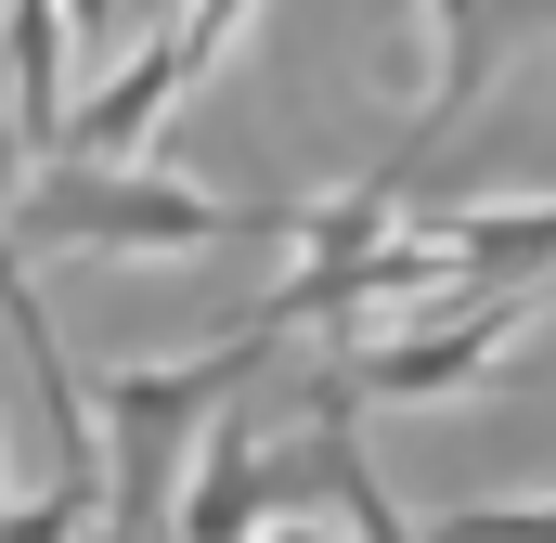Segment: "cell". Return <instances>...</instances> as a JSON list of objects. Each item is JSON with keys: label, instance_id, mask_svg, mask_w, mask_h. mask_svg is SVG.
I'll return each mask as SVG.
<instances>
[{"label": "cell", "instance_id": "obj_10", "mask_svg": "<svg viewBox=\"0 0 556 543\" xmlns=\"http://www.w3.org/2000/svg\"><path fill=\"white\" fill-rule=\"evenodd\" d=\"M130 26V0H65V39H117Z\"/></svg>", "mask_w": 556, "mask_h": 543}, {"label": "cell", "instance_id": "obj_3", "mask_svg": "<svg viewBox=\"0 0 556 543\" xmlns=\"http://www.w3.org/2000/svg\"><path fill=\"white\" fill-rule=\"evenodd\" d=\"M531 311H544L531 285H479V298L427 311L415 337H376V350H350V363H337V389H350V402H479V389L518 363Z\"/></svg>", "mask_w": 556, "mask_h": 543}, {"label": "cell", "instance_id": "obj_7", "mask_svg": "<svg viewBox=\"0 0 556 543\" xmlns=\"http://www.w3.org/2000/svg\"><path fill=\"white\" fill-rule=\"evenodd\" d=\"M415 543H556V492H531V505H440Z\"/></svg>", "mask_w": 556, "mask_h": 543}, {"label": "cell", "instance_id": "obj_1", "mask_svg": "<svg viewBox=\"0 0 556 543\" xmlns=\"http://www.w3.org/2000/svg\"><path fill=\"white\" fill-rule=\"evenodd\" d=\"M273 350H285V324H233V337H207V350H181V363L78 376V402H91V492H104V505H91V543H130V531H142V505L168 492L181 427H207Z\"/></svg>", "mask_w": 556, "mask_h": 543}, {"label": "cell", "instance_id": "obj_9", "mask_svg": "<svg viewBox=\"0 0 556 543\" xmlns=\"http://www.w3.org/2000/svg\"><path fill=\"white\" fill-rule=\"evenodd\" d=\"M247 543H337V518H311V505H285V518H260Z\"/></svg>", "mask_w": 556, "mask_h": 543}, {"label": "cell", "instance_id": "obj_11", "mask_svg": "<svg viewBox=\"0 0 556 543\" xmlns=\"http://www.w3.org/2000/svg\"><path fill=\"white\" fill-rule=\"evenodd\" d=\"M531 298H556V260H544V285H531Z\"/></svg>", "mask_w": 556, "mask_h": 543}, {"label": "cell", "instance_id": "obj_5", "mask_svg": "<svg viewBox=\"0 0 556 543\" xmlns=\"http://www.w3.org/2000/svg\"><path fill=\"white\" fill-rule=\"evenodd\" d=\"M260 518H285L273 440H260L247 414H207V427H194V466H181V492H168V531L181 543H247Z\"/></svg>", "mask_w": 556, "mask_h": 543}, {"label": "cell", "instance_id": "obj_2", "mask_svg": "<svg viewBox=\"0 0 556 543\" xmlns=\"http://www.w3.org/2000/svg\"><path fill=\"white\" fill-rule=\"evenodd\" d=\"M0 233L13 247H104V260H194V247H233V233H273L260 207H220L168 168H117V155H52L39 181L0 194Z\"/></svg>", "mask_w": 556, "mask_h": 543}, {"label": "cell", "instance_id": "obj_4", "mask_svg": "<svg viewBox=\"0 0 556 543\" xmlns=\"http://www.w3.org/2000/svg\"><path fill=\"white\" fill-rule=\"evenodd\" d=\"M531 26H556V0H427V39H440V78H427V117L402 130V155H389V181H415L427 155L453 142V117L492 91V65L531 39Z\"/></svg>", "mask_w": 556, "mask_h": 543}, {"label": "cell", "instance_id": "obj_8", "mask_svg": "<svg viewBox=\"0 0 556 543\" xmlns=\"http://www.w3.org/2000/svg\"><path fill=\"white\" fill-rule=\"evenodd\" d=\"M91 479H52V492H26V505H0V543H91Z\"/></svg>", "mask_w": 556, "mask_h": 543}, {"label": "cell", "instance_id": "obj_6", "mask_svg": "<svg viewBox=\"0 0 556 543\" xmlns=\"http://www.w3.org/2000/svg\"><path fill=\"white\" fill-rule=\"evenodd\" d=\"M415 233L453 260V285H544L556 194H492V207H453V220H415Z\"/></svg>", "mask_w": 556, "mask_h": 543}]
</instances>
